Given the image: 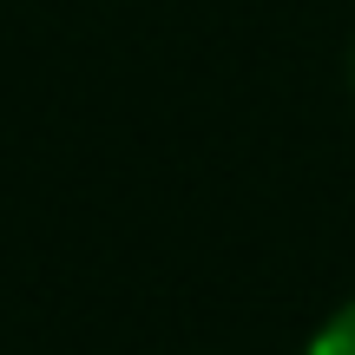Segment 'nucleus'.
<instances>
[{
  "label": "nucleus",
  "mask_w": 355,
  "mask_h": 355,
  "mask_svg": "<svg viewBox=\"0 0 355 355\" xmlns=\"http://www.w3.org/2000/svg\"><path fill=\"white\" fill-rule=\"evenodd\" d=\"M303 355H355V296H343V303L316 322V336L303 343Z\"/></svg>",
  "instance_id": "obj_1"
},
{
  "label": "nucleus",
  "mask_w": 355,
  "mask_h": 355,
  "mask_svg": "<svg viewBox=\"0 0 355 355\" xmlns=\"http://www.w3.org/2000/svg\"><path fill=\"white\" fill-rule=\"evenodd\" d=\"M349 86H355V53H349Z\"/></svg>",
  "instance_id": "obj_2"
}]
</instances>
